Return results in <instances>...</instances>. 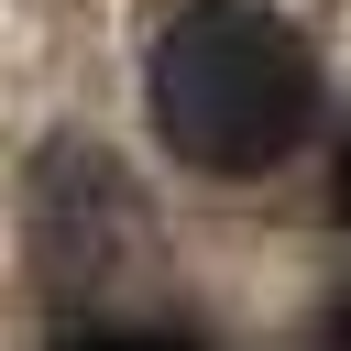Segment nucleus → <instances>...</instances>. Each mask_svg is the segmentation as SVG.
Segmentation results:
<instances>
[{"mask_svg":"<svg viewBox=\"0 0 351 351\" xmlns=\"http://www.w3.org/2000/svg\"><path fill=\"white\" fill-rule=\"evenodd\" d=\"M318 121V66L285 11L263 0H197L154 33V132L197 176H263Z\"/></svg>","mask_w":351,"mask_h":351,"instance_id":"f257e3e1","label":"nucleus"},{"mask_svg":"<svg viewBox=\"0 0 351 351\" xmlns=\"http://www.w3.org/2000/svg\"><path fill=\"white\" fill-rule=\"evenodd\" d=\"M77 351H186V340H165V329H88Z\"/></svg>","mask_w":351,"mask_h":351,"instance_id":"f03ea898","label":"nucleus"},{"mask_svg":"<svg viewBox=\"0 0 351 351\" xmlns=\"http://www.w3.org/2000/svg\"><path fill=\"white\" fill-rule=\"evenodd\" d=\"M329 197H340V219H351V143H340V186H329Z\"/></svg>","mask_w":351,"mask_h":351,"instance_id":"7ed1b4c3","label":"nucleus"},{"mask_svg":"<svg viewBox=\"0 0 351 351\" xmlns=\"http://www.w3.org/2000/svg\"><path fill=\"white\" fill-rule=\"evenodd\" d=\"M329 351H351V307H340V318H329Z\"/></svg>","mask_w":351,"mask_h":351,"instance_id":"20e7f679","label":"nucleus"}]
</instances>
